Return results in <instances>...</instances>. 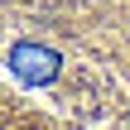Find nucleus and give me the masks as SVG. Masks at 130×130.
<instances>
[{"instance_id":"1","label":"nucleus","mask_w":130,"mask_h":130,"mask_svg":"<svg viewBox=\"0 0 130 130\" xmlns=\"http://www.w3.org/2000/svg\"><path fill=\"white\" fill-rule=\"evenodd\" d=\"M58 68H63V58L53 48H43V43H14L10 48V72L24 87H48L58 77Z\"/></svg>"}]
</instances>
